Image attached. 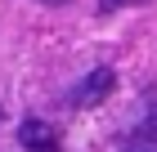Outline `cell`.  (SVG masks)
<instances>
[{
    "mask_svg": "<svg viewBox=\"0 0 157 152\" xmlns=\"http://www.w3.org/2000/svg\"><path fill=\"white\" fill-rule=\"evenodd\" d=\"M112 85H117V72H112V67H94V72L72 90V103H76V107H99V103L112 94Z\"/></svg>",
    "mask_w": 157,
    "mask_h": 152,
    "instance_id": "obj_1",
    "label": "cell"
},
{
    "mask_svg": "<svg viewBox=\"0 0 157 152\" xmlns=\"http://www.w3.org/2000/svg\"><path fill=\"white\" fill-rule=\"evenodd\" d=\"M18 143L27 152H59V130L49 125V121H40V117H27L18 125Z\"/></svg>",
    "mask_w": 157,
    "mask_h": 152,
    "instance_id": "obj_2",
    "label": "cell"
},
{
    "mask_svg": "<svg viewBox=\"0 0 157 152\" xmlns=\"http://www.w3.org/2000/svg\"><path fill=\"white\" fill-rule=\"evenodd\" d=\"M112 9H126V5H148V0H108Z\"/></svg>",
    "mask_w": 157,
    "mask_h": 152,
    "instance_id": "obj_3",
    "label": "cell"
},
{
    "mask_svg": "<svg viewBox=\"0 0 157 152\" xmlns=\"http://www.w3.org/2000/svg\"><path fill=\"white\" fill-rule=\"evenodd\" d=\"M49 5H63V0H49Z\"/></svg>",
    "mask_w": 157,
    "mask_h": 152,
    "instance_id": "obj_4",
    "label": "cell"
}]
</instances>
